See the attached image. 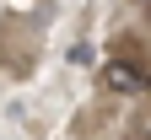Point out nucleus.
<instances>
[{
  "label": "nucleus",
  "instance_id": "f257e3e1",
  "mask_svg": "<svg viewBox=\"0 0 151 140\" xmlns=\"http://www.w3.org/2000/svg\"><path fill=\"white\" fill-rule=\"evenodd\" d=\"M103 86L108 92H140L146 86V70L129 65V59H108V65H103Z\"/></svg>",
  "mask_w": 151,
  "mask_h": 140
}]
</instances>
